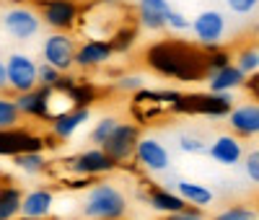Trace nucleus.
<instances>
[{"mask_svg": "<svg viewBox=\"0 0 259 220\" xmlns=\"http://www.w3.org/2000/svg\"><path fill=\"white\" fill-rule=\"evenodd\" d=\"M171 13L168 0H138V21L148 31L166 29V18Z\"/></svg>", "mask_w": 259, "mask_h": 220, "instance_id": "dca6fc26", "label": "nucleus"}, {"mask_svg": "<svg viewBox=\"0 0 259 220\" xmlns=\"http://www.w3.org/2000/svg\"><path fill=\"white\" fill-rule=\"evenodd\" d=\"M228 62H231V55H228V52H215V55L205 62V70H207V75H210V73H215V70L226 68Z\"/></svg>", "mask_w": 259, "mask_h": 220, "instance_id": "f704fd0d", "label": "nucleus"}, {"mask_svg": "<svg viewBox=\"0 0 259 220\" xmlns=\"http://www.w3.org/2000/svg\"><path fill=\"white\" fill-rule=\"evenodd\" d=\"M215 220H259V217H256V210L249 205H231L215 215Z\"/></svg>", "mask_w": 259, "mask_h": 220, "instance_id": "a878e982", "label": "nucleus"}, {"mask_svg": "<svg viewBox=\"0 0 259 220\" xmlns=\"http://www.w3.org/2000/svg\"><path fill=\"white\" fill-rule=\"evenodd\" d=\"M236 68H239L246 78H254L259 73V50L256 47H244L239 55H236Z\"/></svg>", "mask_w": 259, "mask_h": 220, "instance_id": "b1692460", "label": "nucleus"}, {"mask_svg": "<svg viewBox=\"0 0 259 220\" xmlns=\"http://www.w3.org/2000/svg\"><path fill=\"white\" fill-rule=\"evenodd\" d=\"M226 6L236 16H249L259 8V0H226Z\"/></svg>", "mask_w": 259, "mask_h": 220, "instance_id": "c85d7f7f", "label": "nucleus"}, {"mask_svg": "<svg viewBox=\"0 0 259 220\" xmlns=\"http://www.w3.org/2000/svg\"><path fill=\"white\" fill-rule=\"evenodd\" d=\"M148 205L153 207L156 212H161V215H171V212H179L187 202L182 200L174 189L161 187V189H153V192L148 194Z\"/></svg>", "mask_w": 259, "mask_h": 220, "instance_id": "aec40b11", "label": "nucleus"}, {"mask_svg": "<svg viewBox=\"0 0 259 220\" xmlns=\"http://www.w3.org/2000/svg\"><path fill=\"white\" fill-rule=\"evenodd\" d=\"M18 122H21V112L16 109V101L0 96V129H13L18 127Z\"/></svg>", "mask_w": 259, "mask_h": 220, "instance_id": "393cba45", "label": "nucleus"}, {"mask_svg": "<svg viewBox=\"0 0 259 220\" xmlns=\"http://www.w3.org/2000/svg\"><path fill=\"white\" fill-rule=\"evenodd\" d=\"M166 29H171V31H189V18L184 16V13H179V11H174L171 8V13H168V18H166Z\"/></svg>", "mask_w": 259, "mask_h": 220, "instance_id": "2f4dec72", "label": "nucleus"}, {"mask_svg": "<svg viewBox=\"0 0 259 220\" xmlns=\"http://www.w3.org/2000/svg\"><path fill=\"white\" fill-rule=\"evenodd\" d=\"M36 65L29 55L24 52H11L8 60H6V80H8V88L13 94H26L31 88L39 85V78H36Z\"/></svg>", "mask_w": 259, "mask_h": 220, "instance_id": "7ed1b4c3", "label": "nucleus"}, {"mask_svg": "<svg viewBox=\"0 0 259 220\" xmlns=\"http://www.w3.org/2000/svg\"><path fill=\"white\" fill-rule=\"evenodd\" d=\"M166 220H207V217H205V212H202L200 207L184 205L179 212H171V215H166Z\"/></svg>", "mask_w": 259, "mask_h": 220, "instance_id": "473e14b6", "label": "nucleus"}, {"mask_svg": "<svg viewBox=\"0 0 259 220\" xmlns=\"http://www.w3.org/2000/svg\"><path fill=\"white\" fill-rule=\"evenodd\" d=\"M226 119H228V127L239 138H256L259 135V104L256 101L231 106Z\"/></svg>", "mask_w": 259, "mask_h": 220, "instance_id": "9d476101", "label": "nucleus"}, {"mask_svg": "<svg viewBox=\"0 0 259 220\" xmlns=\"http://www.w3.org/2000/svg\"><path fill=\"white\" fill-rule=\"evenodd\" d=\"M0 24H3L8 36H13L18 41H29L41 31V16L29 6H13L3 13Z\"/></svg>", "mask_w": 259, "mask_h": 220, "instance_id": "f03ea898", "label": "nucleus"}, {"mask_svg": "<svg viewBox=\"0 0 259 220\" xmlns=\"http://www.w3.org/2000/svg\"><path fill=\"white\" fill-rule=\"evenodd\" d=\"M138 138H140L138 124H133V122H117V127L112 129V135L104 140L101 150L119 166L127 158H133V150H135Z\"/></svg>", "mask_w": 259, "mask_h": 220, "instance_id": "20e7f679", "label": "nucleus"}, {"mask_svg": "<svg viewBox=\"0 0 259 220\" xmlns=\"http://www.w3.org/2000/svg\"><path fill=\"white\" fill-rule=\"evenodd\" d=\"M244 83H246V75L233 62H228L226 68L207 75V91L210 94H231L233 88H241Z\"/></svg>", "mask_w": 259, "mask_h": 220, "instance_id": "a211bd4d", "label": "nucleus"}, {"mask_svg": "<svg viewBox=\"0 0 259 220\" xmlns=\"http://www.w3.org/2000/svg\"><path fill=\"white\" fill-rule=\"evenodd\" d=\"M70 171L78 176H99V173H112L117 168V163L106 156L101 148H91V150H83L78 156L70 158Z\"/></svg>", "mask_w": 259, "mask_h": 220, "instance_id": "1a4fd4ad", "label": "nucleus"}, {"mask_svg": "<svg viewBox=\"0 0 259 220\" xmlns=\"http://www.w3.org/2000/svg\"><path fill=\"white\" fill-rule=\"evenodd\" d=\"M24 150H41V138L26 135V132L13 129H0V156H16Z\"/></svg>", "mask_w": 259, "mask_h": 220, "instance_id": "f3484780", "label": "nucleus"}, {"mask_svg": "<svg viewBox=\"0 0 259 220\" xmlns=\"http://www.w3.org/2000/svg\"><path fill=\"white\" fill-rule=\"evenodd\" d=\"M133 158L138 161L140 168H145L150 173H163V171L171 168V153L156 138H138L135 150H133Z\"/></svg>", "mask_w": 259, "mask_h": 220, "instance_id": "423d86ee", "label": "nucleus"}, {"mask_svg": "<svg viewBox=\"0 0 259 220\" xmlns=\"http://www.w3.org/2000/svg\"><path fill=\"white\" fill-rule=\"evenodd\" d=\"M205 153L221 166H236V163H241V158H244V145H241L239 138H233V135H218L205 148Z\"/></svg>", "mask_w": 259, "mask_h": 220, "instance_id": "2eb2a0df", "label": "nucleus"}, {"mask_svg": "<svg viewBox=\"0 0 259 220\" xmlns=\"http://www.w3.org/2000/svg\"><path fill=\"white\" fill-rule=\"evenodd\" d=\"M112 55H114V50H112V44L106 39H89V41H83L80 47H75L73 65H78V68H83V70L99 68V65L109 62Z\"/></svg>", "mask_w": 259, "mask_h": 220, "instance_id": "f8f14e48", "label": "nucleus"}, {"mask_svg": "<svg viewBox=\"0 0 259 220\" xmlns=\"http://www.w3.org/2000/svg\"><path fill=\"white\" fill-rule=\"evenodd\" d=\"M50 96H52V88L45 85H36L26 94H18L16 109L21 112V117H39V119H50Z\"/></svg>", "mask_w": 259, "mask_h": 220, "instance_id": "ddd939ff", "label": "nucleus"}, {"mask_svg": "<svg viewBox=\"0 0 259 220\" xmlns=\"http://www.w3.org/2000/svg\"><path fill=\"white\" fill-rule=\"evenodd\" d=\"M73 57H75V41L70 34H50L41 44V62L52 65L60 73H68L73 68Z\"/></svg>", "mask_w": 259, "mask_h": 220, "instance_id": "0eeeda50", "label": "nucleus"}, {"mask_svg": "<svg viewBox=\"0 0 259 220\" xmlns=\"http://www.w3.org/2000/svg\"><path fill=\"white\" fill-rule=\"evenodd\" d=\"M244 168H246V176H249V182L256 184L259 182V150L254 148L249 156L244 158Z\"/></svg>", "mask_w": 259, "mask_h": 220, "instance_id": "72a5a7b5", "label": "nucleus"}, {"mask_svg": "<svg viewBox=\"0 0 259 220\" xmlns=\"http://www.w3.org/2000/svg\"><path fill=\"white\" fill-rule=\"evenodd\" d=\"M52 207H55V194L52 189H45V187H36L26 194H21V207H18V215H24L26 220H45L52 215Z\"/></svg>", "mask_w": 259, "mask_h": 220, "instance_id": "9b49d317", "label": "nucleus"}, {"mask_svg": "<svg viewBox=\"0 0 259 220\" xmlns=\"http://www.w3.org/2000/svg\"><path fill=\"white\" fill-rule=\"evenodd\" d=\"M114 127H117V119H114V117H104V119H99L96 127L91 129V143H94L96 148H101L104 140L112 135V129H114Z\"/></svg>", "mask_w": 259, "mask_h": 220, "instance_id": "bb28decb", "label": "nucleus"}, {"mask_svg": "<svg viewBox=\"0 0 259 220\" xmlns=\"http://www.w3.org/2000/svg\"><path fill=\"white\" fill-rule=\"evenodd\" d=\"M80 11L73 0H45L41 3V21L55 31H70L75 26Z\"/></svg>", "mask_w": 259, "mask_h": 220, "instance_id": "6e6552de", "label": "nucleus"}, {"mask_svg": "<svg viewBox=\"0 0 259 220\" xmlns=\"http://www.w3.org/2000/svg\"><path fill=\"white\" fill-rule=\"evenodd\" d=\"M117 88L127 91V94H138L140 88H145V80H143V75H122V78H117Z\"/></svg>", "mask_w": 259, "mask_h": 220, "instance_id": "7c9ffc66", "label": "nucleus"}, {"mask_svg": "<svg viewBox=\"0 0 259 220\" xmlns=\"http://www.w3.org/2000/svg\"><path fill=\"white\" fill-rule=\"evenodd\" d=\"M80 215L85 220H122L127 215V197L109 182H96L83 194Z\"/></svg>", "mask_w": 259, "mask_h": 220, "instance_id": "f257e3e1", "label": "nucleus"}, {"mask_svg": "<svg viewBox=\"0 0 259 220\" xmlns=\"http://www.w3.org/2000/svg\"><path fill=\"white\" fill-rule=\"evenodd\" d=\"M91 117V109L89 106H73V109H65V112L55 114L50 122H52V135L60 138V140H68L73 138L75 132L89 122Z\"/></svg>", "mask_w": 259, "mask_h": 220, "instance_id": "4468645a", "label": "nucleus"}, {"mask_svg": "<svg viewBox=\"0 0 259 220\" xmlns=\"http://www.w3.org/2000/svg\"><path fill=\"white\" fill-rule=\"evenodd\" d=\"M174 192L182 197L187 205L200 207V210H205V207H210V205L215 202V192H212L210 187H205V184H197V182L177 179V182H174Z\"/></svg>", "mask_w": 259, "mask_h": 220, "instance_id": "6ab92c4d", "label": "nucleus"}, {"mask_svg": "<svg viewBox=\"0 0 259 220\" xmlns=\"http://www.w3.org/2000/svg\"><path fill=\"white\" fill-rule=\"evenodd\" d=\"M36 78H39V85H45V88H55L62 78V73L57 68H52V65L47 62H39L36 65Z\"/></svg>", "mask_w": 259, "mask_h": 220, "instance_id": "cd10ccee", "label": "nucleus"}, {"mask_svg": "<svg viewBox=\"0 0 259 220\" xmlns=\"http://www.w3.org/2000/svg\"><path fill=\"white\" fill-rule=\"evenodd\" d=\"M21 207V189L13 184L0 187V220H16Z\"/></svg>", "mask_w": 259, "mask_h": 220, "instance_id": "412c9836", "label": "nucleus"}, {"mask_svg": "<svg viewBox=\"0 0 259 220\" xmlns=\"http://www.w3.org/2000/svg\"><path fill=\"white\" fill-rule=\"evenodd\" d=\"M179 148H182L184 153H205L207 143H205L200 135H182V138H179Z\"/></svg>", "mask_w": 259, "mask_h": 220, "instance_id": "c756f323", "label": "nucleus"}, {"mask_svg": "<svg viewBox=\"0 0 259 220\" xmlns=\"http://www.w3.org/2000/svg\"><path fill=\"white\" fill-rule=\"evenodd\" d=\"M226 16L221 11L215 8H207L202 13H197V18L189 21V31L194 34V39H197L200 44H205V47H215V44H221L226 39Z\"/></svg>", "mask_w": 259, "mask_h": 220, "instance_id": "39448f33", "label": "nucleus"}, {"mask_svg": "<svg viewBox=\"0 0 259 220\" xmlns=\"http://www.w3.org/2000/svg\"><path fill=\"white\" fill-rule=\"evenodd\" d=\"M8 91V80H6V60H0V94Z\"/></svg>", "mask_w": 259, "mask_h": 220, "instance_id": "c9c22d12", "label": "nucleus"}, {"mask_svg": "<svg viewBox=\"0 0 259 220\" xmlns=\"http://www.w3.org/2000/svg\"><path fill=\"white\" fill-rule=\"evenodd\" d=\"M16 168H21L24 173H41L47 168V158L41 150H24V153H16L13 156Z\"/></svg>", "mask_w": 259, "mask_h": 220, "instance_id": "4be33fe9", "label": "nucleus"}, {"mask_svg": "<svg viewBox=\"0 0 259 220\" xmlns=\"http://www.w3.org/2000/svg\"><path fill=\"white\" fill-rule=\"evenodd\" d=\"M200 104H202V109H205L210 117L221 119V117L228 114V109L233 106V99H231L228 94H210V96H205Z\"/></svg>", "mask_w": 259, "mask_h": 220, "instance_id": "5701e85b", "label": "nucleus"}]
</instances>
